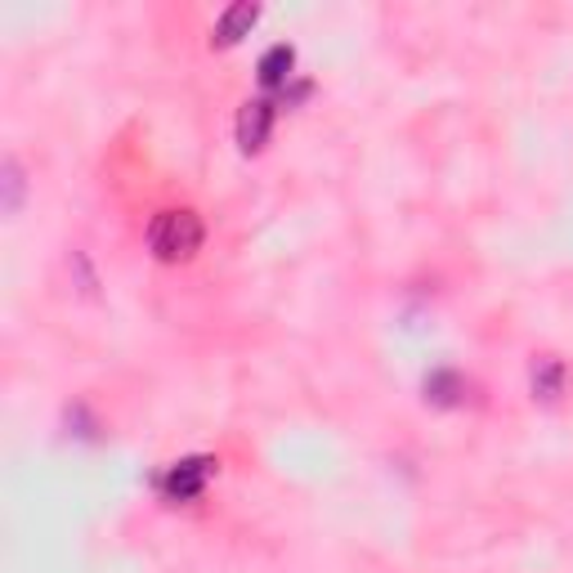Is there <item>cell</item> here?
<instances>
[{"mask_svg":"<svg viewBox=\"0 0 573 573\" xmlns=\"http://www.w3.org/2000/svg\"><path fill=\"white\" fill-rule=\"evenodd\" d=\"M270 130H274V103L270 99L242 103V112H238V148L242 152H260L264 139H270Z\"/></svg>","mask_w":573,"mask_h":573,"instance_id":"3957f363","label":"cell"},{"mask_svg":"<svg viewBox=\"0 0 573 573\" xmlns=\"http://www.w3.org/2000/svg\"><path fill=\"white\" fill-rule=\"evenodd\" d=\"M533 395H538L543 403H556L564 395V363L556 354L533 359Z\"/></svg>","mask_w":573,"mask_h":573,"instance_id":"8992f818","label":"cell"},{"mask_svg":"<svg viewBox=\"0 0 573 573\" xmlns=\"http://www.w3.org/2000/svg\"><path fill=\"white\" fill-rule=\"evenodd\" d=\"M260 23V5L256 0H238V5H228L215 23V46H238L242 36H251V27Z\"/></svg>","mask_w":573,"mask_h":573,"instance_id":"277c9868","label":"cell"},{"mask_svg":"<svg viewBox=\"0 0 573 573\" xmlns=\"http://www.w3.org/2000/svg\"><path fill=\"white\" fill-rule=\"evenodd\" d=\"M296 67V50L291 46H274V50H264L260 63H256V76H260V86L264 90H283L287 86V76Z\"/></svg>","mask_w":573,"mask_h":573,"instance_id":"5b68a950","label":"cell"},{"mask_svg":"<svg viewBox=\"0 0 573 573\" xmlns=\"http://www.w3.org/2000/svg\"><path fill=\"white\" fill-rule=\"evenodd\" d=\"M5 188H10L5 207L14 211V207H18V194H23V175H18V166H14V162H5Z\"/></svg>","mask_w":573,"mask_h":573,"instance_id":"ba28073f","label":"cell"},{"mask_svg":"<svg viewBox=\"0 0 573 573\" xmlns=\"http://www.w3.org/2000/svg\"><path fill=\"white\" fill-rule=\"evenodd\" d=\"M462 390H466V381L457 372H431L426 376V403H435V408L462 403Z\"/></svg>","mask_w":573,"mask_h":573,"instance_id":"52a82bcc","label":"cell"},{"mask_svg":"<svg viewBox=\"0 0 573 573\" xmlns=\"http://www.w3.org/2000/svg\"><path fill=\"white\" fill-rule=\"evenodd\" d=\"M202 238H207V228L194 211H162L148 224V251L158 260H166V264L194 260L202 251Z\"/></svg>","mask_w":573,"mask_h":573,"instance_id":"6da1fadb","label":"cell"},{"mask_svg":"<svg viewBox=\"0 0 573 573\" xmlns=\"http://www.w3.org/2000/svg\"><path fill=\"white\" fill-rule=\"evenodd\" d=\"M211 475H215L211 457H188V462H175L162 475V493L171 502H194V498H202V488H207Z\"/></svg>","mask_w":573,"mask_h":573,"instance_id":"7a4b0ae2","label":"cell"}]
</instances>
